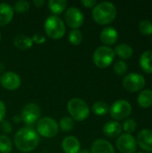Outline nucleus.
I'll use <instances>...</instances> for the list:
<instances>
[{
	"instance_id": "aec40b11",
	"label": "nucleus",
	"mask_w": 152,
	"mask_h": 153,
	"mask_svg": "<svg viewBox=\"0 0 152 153\" xmlns=\"http://www.w3.org/2000/svg\"><path fill=\"white\" fill-rule=\"evenodd\" d=\"M140 65L142 69L146 72L151 74L152 73V51L151 50H147L143 52L140 58Z\"/></svg>"
},
{
	"instance_id": "f257e3e1",
	"label": "nucleus",
	"mask_w": 152,
	"mask_h": 153,
	"mask_svg": "<svg viewBox=\"0 0 152 153\" xmlns=\"http://www.w3.org/2000/svg\"><path fill=\"white\" fill-rule=\"evenodd\" d=\"M15 147L22 152H30L34 151L39 142L38 134L31 128L25 127L18 130L14 135Z\"/></svg>"
},
{
	"instance_id": "9b49d317",
	"label": "nucleus",
	"mask_w": 152,
	"mask_h": 153,
	"mask_svg": "<svg viewBox=\"0 0 152 153\" xmlns=\"http://www.w3.org/2000/svg\"><path fill=\"white\" fill-rule=\"evenodd\" d=\"M116 147L121 153H133L137 148V142L133 135L125 133L118 137Z\"/></svg>"
},
{
	"instance_id": "ea45409f",
	"label": "nucleus",
	"mask_w": 152,
	"mask_h": 153,
	"mask_svg": "<svg viewBox=\"0 0 152 153\" xmlns=\"http://www.w3.org/2000/svg\"><path fill=\"white\" fill-rule=\"evenodd\" d=\"M138 153H144V152H138Z\"/></svg>"
},
{
	"instance_id": "f3484780",
	"label": "nucleus",
	"mask_w": 152,
	"mask_h": 153,
	"mask_svg": "<svg viewBox=\"0 0 152 153\" xmlns=\"http://www.w3.org/2000/svg\"><path fill=\"white\" fill-rule=\"evenodd\" d=\"M13 17V8L7 3L0 4V26L7 25Z\"/></svg>"
},
{
	"instance_id": "72a5a7b5",
	"label": "nucleus",
	"mask_w": 152,
	"mask_h": 153,
	"mask_svg": "<svg viewBox=\"0 0 152 153\" xmlns=\"http://www.w3.org/2000/svg\"><path fill=\"white\" fill-rule=\"evenodd\" d=\"M5 114H6L5 105H4V103L2 100H0V122H2L4 119Z\"/></svg>"
},
{
	"instance_id": "20e7f679",
	"label": "nucleus",
	"mask_w": 152,
	"mask_h": 153,
	"mask_svg": "<svg viewBox=\"0 0 152 153\" xmlns=\"http://www.w3.org/2000/svg\"><path fill=\"white\" fill-rule=\"evenodd\" d=\"M44 29L46 34L53 39H61L65 34V22L56 15H50L47 18L44 24Z\"/></svg>"
},
{
	"instance_id": "a878e982",
	"label": "nucleus",
	"mask_w": 152,
	"mask_h": 153,
	"mask_svg": "<svg viewBox=\"0 0 152 153\" xmlns=\"http://www.w3.org/2000/svg\"><path fill=\"white\" fill-rule=\"evenodd\" d=\"M68 39H69V41L71 44L73 45H80L82 41V33L80 30L78 29H75V30H72L69 33V36H68Z\"/></svg>"
},
{
	"instance_id": "7c9ffc66",
	"label": "nucleus",
	"mask_w": 152,
	"mask_h": 153,
	"mask_svg": "<svg viewBox=\"0 0 152 153\" xmlns=\"http://www.w3.org/2000/svg\"><path fill=\"white\" fill-rule=\"evenodd\" d=\"M114 71L118 75L125 74L126 73V71H127L126 63L125 61H123V60H119V61L116 62V64L114 65Z\"/></svg>"
},
{
	"instance_id": "423d86ee",
	"label": "nucleus",
	"mask_w": 152,
	"mask_h": 153,
	"mask_svg": "<svg viewBox=\"0 0 152 153\" xmlns=\"http://www.w3.org/2000/svg\"><path fill=\"white\" fill-rule=\"evenodd\" d=\"M37 132L45 138L55 137L58 133V124L51 117H42L37 123Z\"/></svg>"
},
{
	"instance_id": "4be33fe9",
	"label": "nucleus",
	"mask_w": 152,
	"mask_h": 153,
	"mask_svg": "<svg viewBox=\"0 0 152 153\" xmlns=\"http://www.w3.org/2000/svg\"><path fill=\"white\" fill-rule=\"evenodd\" d=\"M138 103L142 108H149L152 105V90L147 89L142 91L138 96Z\"/></svg>"
},
{
	"instance_id": "e433bc0d",
	"label": "nucleus",
	"mask_w": 152,
	"mask_h": 153,
	"mask_svg": "<svg viewBox=\"0 0 152 153\" xmlns=\"http://www.w3.org/2000/svg\"><path fill=\"white\" fill-rule=\"evenodd\" d=\"M13 120H14L16 123H19V122L22 120V118H21V116H15V117H13Z\"/></svg>"
},
{
	"instance_id": "f704fd0d",
	"label": "nucleus",
	"mask_w": 152,
	"mask_h": 153,
	"mask_svg": "<svg viewBox=\"0 0 152 153\" xmlns=\"http://www.w3.org/2000/svg\"><path fill=\"white\" fill-rule=\"evenodd\" d=\"M82 4L85 7L93 8V7L97 4V2H96V0H82Z\"/></svg>"
},
{
	"instance_id": "6ab92c4d",
	"label": "nucleus",
	"mask_w": 152,
	"mask_h": 153,
	"mask_svg": "<svg viewBox=\"0 0 152 153\" xmlns=\"http://www.w3.org/2000/svg\"><path fill=\"white\" fill-rule=\"evenodd\" d=\"M13 43L17 48H19L21 50H27L28 48L32 47L33 40L31 38L28 37L27 35L21 34V35H18L14 38Z\"/></svg>"
},
{
	"instance_id": "58836bf2",
	"label": "nucleus",
	"mask_w": 152,
	"mask_h": 153,
	"mask_svg": "<svg viewBox=\"0 0 152 153\" xmlns=\"http://www.w3.org/2000/svg\"><path fill=\"white\" fill-rule=\"evenodd\" d=\"M0 40H1V33H0Z\"/></svg>"
},
{
	"instance_id": "b1692460",
	"label": "nucleus",
	"mask_w": 152,
	"mask_h": 153,
	"mask_svg": "<svg viewBox=\"0 0 152 153\" xmlns=\"http://www.w3.org/2000/svg\"><path fill=\"white\" fill-rule=\"evenodd\" d=\"M92 111L97 116H104L109 111V107L106 102L99 100L92 105Z\"/></svg>"
},
{
	"instance_id": "4468645a",
	"label": "nucleus",
	"mask_w": 152,
	"mask_h": 153,
	"mask_svg": "<svg viewBox=\"0 0 152 153\" xmlns=\"http://www.w3.org/2000/svg\"><path fill=\"white\" fill-rule=\"evenodd\" d=\"M62 149L65 153H79L81 150V144L76 137L70 135L63 140Z\"/></svg>"
},
{
	"instance_id": "412c9836",
	"label": "nucleus",
	"mask_w": 152,
	"mask_h": 153,
	"mask_svg": "<svg viewBox=\"0 0 152 153\" xmlns=\"http://www.w3.org/2000/svg\"><path fill=\"white\" fill-rule=\"evenodd\" d=\"M114 52L119 57H121L123 59H128L132 56L133 50V48L131 46H129L128 44L122 43L116 47V48L114 49Z\"/></svg>"
},
{
	"instance_id": "bb28decb",
	"label": "nucleus",
	"mask_w": 152,
	"mask_h": 153,
	"mask_svg": "<svg viewBox=\"0 0 152 153\" xmlns=\"http://www.w3.org/2000/svg\"><path fill=\"white\" fill-rule=\"evenodd\" d=\"M74 120L72 117H63L60 121H59V126L60 129L63 132H70L73 130V126H74Z\"/></svg>"
},
{
	"instance_id": "a211bd4d",
	"label": "nucleus",
	"mask_w": 152,
	"mask_h": 153,
	"mask_svg": "<svg viewBox=\"0 0 152 153\" xmlns=\"http://www.w3.org/2000/svg\"><path fill=\"white\" fill-rule=\"evenodd\" d=\"M122 126L116 121H108L103 126V133L106 136L114 138L118 136L122 132Z\"/></svg>"
},
{
	"instance_id": "393cba45",
	"label": "nucleus",
	"mask_w": 152,
	"mask_h": 153,
	"mask_svg": "<svg viewBox=\"0 0 152 153\" xmlns=\"http://www.w3.org/2000/svg\"><path fill=\"white\" fill-rule=\"evenodd\" d=\"M13 151V143L5 134H0V152L10 153Z\"/></svg>"
},
{
	"instance_id": "5701e85b",
	"label": "nucleus",
	"mask_w": 152,
	"mask_h": 153,
	"mask_svg": "<svg viewBox=\"0 0 152 153\" xmlns=\"http://www.w3.org/2000/svg\"><path fill=\"white\" fill-rule=\"evenodd\" d=\"M47 4H48L49 10L53 13L59 14L65 11L67 5V2L65 0H49Z\"/></svg>"
},
{
	"instance_id": "1a4fd4ad",
	"label": "nucleus",
	"mask_w": 152,
	"mask_h": 153,
	"mask_svg": "<svg viewBox=\"0 0 152 153\" xmlns=\"http://www.w3.org/2000/svg\"><path fill=\"white\" fill-rule=\"evenodd\" d=\"M65 20L66 24L70 28L75 30L82 25L84 22V16L82 12L79 8L73 6L66 10L65 14Z\"/></svg>"
},
{
	"instance_id": "dca6fc26",
	"label": "nucleus",
	"mask_w": 152,
	"mask_h": 153,
	"mask_svg": "<svg viewBox=\"0 0 152 153\" xmlns=\"http://www.w3.org/2000/svg\"><path fill=\"white\" fill-rule=\"evenodd\" d=\"M118 39V32L114 27H106L100 32V39L105 45H113Z\"/></svg>"
},
{
	"instance_id": "7ed1b4c3",
	"label": "nucleus",
	"mask_w": 152,
	"mask_h": 153,
	"mask_svg": "<svg viewBox=\"0 0 152 153\" xmlns=\"http://www.w3.org/2000/svg\"><path fill=\"white\" fill-rule=\"evenodd\" d=\"M67 109L72 118L78 122L84 121L90 116V108L88 104L79 98L71 99L67 103Z\"/></svg>"
},
{
	"instance_id": "c756f323",
	"label": "nucleus",
	"mask_w": 152,
	"mask_h": 153,
	"mask_svg": "<svg viewBox=\"0 0 152 153\" xmlns=\"http://www.w3.org/2000/svg\"><path fill=\"white\" fill-rule=\"evenodd\" d=\"M136 127H137V124H136L135 120L134 119H132V118L126 119L124 122L123 126H122V128L126 132V134H131V133L134 132L135 129H136Z\"/></svg>"
},
{
	"instance_id": "9d476101",
	"label": "nucleus",
	"mask_w": 152,
	"mask_h": 153,
	"mask_svg": "<svg viewBox=\"0 0 152 153\" xmlns=\"http://www.w3.org/2000/svg\"><path fill=\"white\" fill-rule=\"evenodd\" d=\"M40 116H41L40 108L35 103H29L24 106L22 111L21 118L25 124L31 125L39 121L40 119Z\"/></svg>"
},
{
	"instance_id": "6e6552de",
	"label": "nucleus",
	"mask_w": 152,
	"mask_h": 153,
	"mask_svg": "<svg viewBox=\"0 0 152 153\" xmlns=\"http://www.w3.org/2000/svg\"><path fill=\"white\" fill-rule=\"evenodd\" d=\"M124 88L131 92L139 91L145 86L144 77L137 73H130L123 80Z\"/></svg>"
},
{
	"instance_id": "39448f33",
	"label": "nucleus",
	"mask_w": 152,
	"mask_h": 153,
	"mask_svg": "<svg viewBox=\"0 0 152 153\" xmlns=\"http://www.w3.org/2000/svg\"><path fill=\"white\" fill-rule=\"evenodd\" d=\"M114 49L108 46L99 47L93 53V62L99 68H106L109 66L115 58Z\"/></svg>"
},
{
	"instance_id": "c9c22d12",
	"label": "nucleus",
	"mask_w": 152,
	"mask_h": 153,
	"mask_svg": "<svg viewBox=\"0 0 152 153\" xmlns=\"http://www.w3.org/2000/svg\"><path fill=\"white\" fill-rule=\"evenodd\" d=\"M33 4H34L37 7H41V6L45 4V1H43V0H34V1H33Z\"/></svg>"
},
{
	"instance_id": "ddd939ff",
	"label": "nucleus",
	"mask_w": 152,
	"mask_h": 153,
	"mask_svg": "<svg viewBox=\"0 0 152 153\" xmlns=\"http://www.w3.org/2000/svg\"><path fill=\"white\" fill-rule=\"evenodd\" d=\"M137 143L142 150L152 152V130H142L137 135Z\"/></svg>"
},
{
	"instance_id": "2f4dec72",
	"label": "nucleus",
	"mask_w": 152,
	"mask_h": 153,
	"mask_svg": "<svg viewBox=\"0 0 152 153\" xmlns=\"http://www.w3.org/2000/svg\"><path fill=\"white\" fill-rule=\"evenodd\" d=\"M0 128H1V131L4 134H10L12 132V129H13L12 128V125L10 124V122L5 121V120H3L1 122Z\"/></svg>"
},
{
	"instance_id": "f03ea898",
	"label": "nucleus",
	"mask_w": 152,
	"mask_h": 153,
	"mask_svg": "<svg viewBox=\"0 0 152 153\" xmlns=\"http://www.w3.org/2000/svg\"><path fill=\"white\" fill-rule=\"evenodd\" d=\"M116 16V8L111 2L104 1L97 4L92 9L93 20L101 25L112 22Z\"/></svg>"
},
{
	"instance_id": "c85d7f7f",
	"label": "nucleus",
	"mask_w": 152,
	"mask_h": 153,
	"mask_svg": "<svg viewBox=\"0 0 152 153\" xmlns=\"http://www.w3.org/2000/svg\"><path fill=\"white\" fill-rule=\"evenodd\" d=\"M13 8V11L15 10L17 13H25L30 9V4L25 0H19L14 3Z\"/></svg>"
},
{
	"instance_id": "473e14b6",
	"label": "nucleus",
	"mask_w": 152,
	"mask_h": 153,
	"mask_svg": "<svg viewBox=\"0 0 152 153\" xmlns=\"http://www.w3.org/2000/svg\"><path fill=\"white\" fill-rule=\"evenodd\" d=\"M31 39H32L33 42H35L37 44H42L46 40V38L41 33H36V34H34L33 38H31Z\"/></svg>"
},
{
	"instance_id": "2eb2a0df",
	"label": "nucleus",
	"mask_w": 152,
	"mask_h": 153,
	"mask_svg": "<svg viewBox=\"0 0 152 153\" xmlns=\"http://www.w3.org/2000/svg\"><path fill=\"white\" fill-rule=\"evenodd\" d=\"M90 153H115L113 145L107 140L98 139L93 142Z\"/></svg>"
},
{
	"instance_id": "cd10ccee",
	"label": "nucleus",
	"mask_w": 152,
	"mask_h": 153,
	"mask_svg": "<svg viewBox=\"0 0 152 153\" xmlns=\"http://www.w3.org/2000/svg\"><path fill=\"white\" fill-rule=\"evenodd\" d=\"M139 30L143 34H152V22L149 20H142L139 23Z\"/></svg>"
},
{
	"instance_id": "f8f14e48",
	"label": "nucleus",
	"mask_w": 152,
	"mask_h": 153,
	"mask_svg": "<svg viewBox=\"0 0 152 153\" xmlns=\"http://www.w3.org/2000/svg\"><path fill=\"white\" fill-rule=\"evenodd\" d=\"M0 82L4 89L8 91H14L20 87L22 81L17 74L13 72H5L0 76Z\"/></svg>"
},
{
	"instance_id": "0eeeda50",
	"label": "nucleus",
	"mask_w": 152,
	"mask_h": 153,
	"mask_svg": "<svg viewBox=\"0 0 152 153\" xmlns=\"http://www.w3.org/2000/svg\"><path fill=\"white\" fill-rule=\"evenodd\" d=\"M132 112V106L130 102L125 100H118L115 101L109 108L111 117L116 120H123L129 117Z\"/></svg>"
},
{
	"instance_id": "4c0bfd02",
	"label": "nucleus",
	"mask_w": 152,
	"mask_h": 153,
	"mask_svg": "<svg viewBox=\"0 0 152 153\" xmlns=\"http://www.w3.org/2000/svg\"><path fill=\"white\" fill-rule=\"evenodd\" d=\"M79 153H90V151H88V150H83V151L80 152Z\"/></svg>"
}]
</instances>
